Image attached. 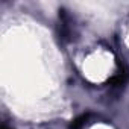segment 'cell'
Instances as JSON below:
<instances>
[{
	"mask_svg": "<svg viewBox=\"0 0 129 129\" xmlns=\"http://www.w3.org/2000/svg\"><path fill=\"white\" fill-rule=\"evenodd\" d=\"M2 129H11V127H8V126H2Z\"/></svg>",
	"mask_w": 129,
	"mask_h": 129,
	"instance_id": "cell-1",
	"label": "cell"
}]
</instances>
